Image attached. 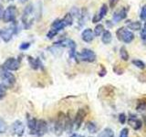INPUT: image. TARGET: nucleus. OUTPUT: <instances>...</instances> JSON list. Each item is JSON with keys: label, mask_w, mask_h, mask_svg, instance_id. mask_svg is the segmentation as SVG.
Instances as JSON below:
<instances>
[{"label": "nucleus", "mask_w": 146, "mask_h": 137, "mask_svg": "<svg viewBox=\"0 0 146 137\" xmlns=\"http://www.w3.org/2000/svg\"><path fill=\"white\" fill-rule=\"evenodd\" d=\"M27 126L29 128L30 134L36 136H42L47 132V122L44 120L30 119L27 122Z\"/></svg>", "instance_id": "1"}, {"label": "nucleus", "mask_w": 146, "mask_h": 137, "mask_svg": "<svg viewBox=\"0 0 146 137\" xmlns=\"http://www.w3.org/2000/svg\"><path fill=\"white\" fill-rule=\"evenodd\" d=\"M22 24L25 29H29L34 21V6L32 4L27 5L25 7L21 17Z\"/></svg>", "instance_id": "2"}, {"label": "nucleus", "mask_w": 146, "mask_h": 137, "mask_svg": "<svg viewBox=\"0 0 146 137\" xmlns=\"http://www.w3.org/2000/svg\"><path fill=\"white\" fill-rule=\"evenodd\" d=\"M116 35H117V39L122 41L123 43L129 44L131 43L132 40L134 39V35L131 31L126 29L125 27H120L119 29L116 31Z\"/></svg>", "instance_id": "3"}, {"label": "nucleus", "mask_w": 146, "mask_h": 137, "mask_svg": "<svg viewBox=\"0 0 146 137\" xmlns=\"http://www.w3.org/2000/svg\"><path fill=\"white\" fill-rule=\"evenodd\" d=\"M77 59L86 62H93L96 59V54L93 50L90 49H82L81 52L77 53Z\"/></svg>", "instance_id": "4"}, {"label": "nucleus", "mask_w": 146, "mask_h": 137, "mask_svg": "<svg viewBox=\"0 0 146 137\" xmlns=\"http://www.w3.org/2000/svg\"><path fill=\"white\" fill-rule=\"evenodd\" d=\"M20 67V61L15 58H9L7 59L5 63L3 64L2 68L6 70H17Z\"/></svg>", "instance_id": "5"}, {"label": "nucleus", "mask_w": 146, "mask_h": 137, "mask_svg": "<svg viewBox=\"0 0 146 137\" xmlns=\"http://www.w3.org/2000/svg\"><path fill=\"white\" fill-rule=\"evenodd\" d=\"M2 80H3V84L7 87V88H10L16 82V78L14 76L13 73H11L9 70H3V72L1 74Z\"/></svg>", "instance_id": "6"}, {"label": "nucleus", "mask_w": 146, "mask_h": 137, "mask_svg": "<svg viewBox=\"0 0 146 137\" xmlns=\"http://www.w3.org/2000/svg\"><path fill=\"white\" fill-rule=\"evenodd\" d=\"M16 16H17V8H16V7L9 6L6 9V10H5L3 20L6 23L13 22V21H15V19H16Z\"/></svg>", "instance_id": "7"}, {"label": "nucleus", "mask_w": 146, "mask_h": 137, "mask_svg": "<svg viewBox=\"0 0 146 137\" xmlns=\"http://www.w3.org/2000/svg\"><path fill=\"white\" fill-rule=\"evenodd\" d=\"M10 132L13 135H16L18 137H21L24 134L25 132V126L23 122L20 121H16L10 127Z\"/></svg>", "instance_id": "8"}, {"label": "nucleus", "mask_w": 146, "mask_h": 137, "mask_svg": "<svg viewBox=\"0 0 146 137\" xmlns=\"http://www.w3.org/2000/svg\"><path fill=\"white\" fill-rule=\"evenodd\" d=\"M66 122H67V118L64 115L63 113L59 114V116L58 118V121L55 124V132L58 135L61 134L63 131L66 129Z\"/></svg>", "instance_id": "9"}, {"label": "nucleus", "mask_w": 146, "mask_h": 137, "mask_svg": "<svg viewBox=\"0 0 146 137\" xmlns=\"http://www.w3.org/2000/svg\"><path fill=\"white\" fill-rule=\"evenodd\" d=\"M86 116V112L83 109H79V111L77 112L75 118H74V129L78 130L81 126L82 122L84 120V117Z\"/></svg>", "instance_id": "10"}, {"label": "nucleus", "mask_w": 146, "mask_h": 137, "mask_svg": "<svg viewBox=\"0 0 146 137\" xmlns=\"http://www.w3.org/2000/svg\"><path fill=\"white\" fill-rule=\"evenodd\" d=\"M14 35L12 29L10 27L8 29H0V38L2 39V40L4 42H9L11 39H12V36Z\"/></svg>", "instance_id": "11"}, {"label": "nucleus", "mask_w": 146, "mask_h": 137, "mask_svg": "<svg viewBox=\"0 0 146 137\" xmlns=\"http://www.w3.org/2000/svg\"><path fill=\"white\" fill-rule=\"evenodd\" d=\"M94 32L92 29H84L83 31H82V33H81V39L83 41H85V42L87 43H90L91 42V41L93 40L94 39Z\"/></svg>", "instance_id": "12"}, {"label": "nucleus", "mask_w": 146, "mask_h": 137, "mask_svg": "<svg viewBox=\"0 0 146 137\" xmlns=\"http://www.w3.org/2000/svg\"><path fill=\"white\" fill-rule=\"evenodd\" d=\"M66 27H67V25H66L65 21L63 20V18L62 19H56L51 24V29L57 31L58 33L59 31L63 30Z\"/></svg>", "instance_id": "13"}, {"label": "nucleus", "mask_w": 146, "mask_h": 137, "mask_svg": "<svg viewBox=\"0 0 146 137\" xmlns=\"http://www.w3.org/2000/svg\"><path fill=\"white\" fill-rule=\"evenodd\" d=\"M127 17V11L125 8H121L120 10L116 11L115 13L113 14V21L114 22H120L121 21L122 19H124Z\"/></svg>", "instance_id": "14"}, {"label": "nucleus", "mask_w": 146, "mask_h": 137, "mask_svg": "<svg viewBox=\"0 0 146 137\" xmlns=\"http://www.w3.org/2000/svg\"><path fill=\"white\" fill-rule=\"evenodd\" d=\"M29 62L30 64L31 68H34V70H38L39 68H43V65L39 59H34L32 57H29Z\"/></svg>", "instance_id": "15"}, {"label": "nucleus", "mask_w": 146, "mask_h": 137, "mask_svg": "<svg viewBox=\"0 0 146 137\" xmlns=\"http://www.w3.org/2000/svg\"><path fill=\"white\" fill-rule=\"evenodd\" d=\"M111 40H112V35L111 33V31L104 30L102 35V43L108 45V44L111 43Z\"/></svg>", "instance_id": "16"}, {"label": "nucleus", "mask_w": 146, "mask_h": 137, "mask_svg": "<svg viewBox=\"0 0 146 137\" xmlns=\"http://www.w3.org/2000/svg\"><path fill=\"white\" fill-rule=\"evenodd\" d=\"M120 57H121V59H122V61H129L130 55H129V53H128L127 49H126V48L124 47V46H122V47L120 49Z\"/></svg>", "instance_id": "17"}, {"label": "nucleus", "mask_w": 146, "mask_h": 137, "mask_svg": "<svg viewBox=\"0 0 146 137\" xmlns=\"http://www.w3.org/2000/svg\"><path fill=\"white\" fill-rule=\"evenodd\" d=\"M128 29L131 30H140L141 29V23L139 21L131 22L130 24H128Z\"/></svg>", "instance_id": "18"}, {"label": "nucleus", "mask_w": 146, "mask_h": 137, "mask_svg": "<svg viewBox=\"0 0 146 137\" xmlns=\"http://www.w3.org/2000/svg\"><path fill=\"white\" fill-rule=\"evenodd\" d=\"M135 117L136 116H133V118L132 117L130 118V119H131V120H133V122H131V126L133 127L134 130H139L141 127V125H143V122H141V121L140 120V119H137Z\"/></svg>", "instance_id": "19"}, {"label": "nucleus", "mask_w": 146, "mask_h": 137, "mask_svg": "<svg viewBox=\"0 0 146 137\" xmlns=\"http://www.w3.org/2000/svg\"><path fill=\"white\" fill-rule=\"evenodd\" d=\"M73 19H74V17L71 15L70 12L67 13L66 15H65V17H63V20L65 21L67 26H71L73 24Z\"/></svg>", "instance_id": "20"}, {"label": "nucleus", "mask_w": 146, "mask_h": 137, "mask_svg": "<svg viewBox=\"0 0 146 137\" xmlns=\"http://www.w3.org/2000/svg\"><path fill=\"white\" fill-rule=\"evenodd\" d=\"M100 137H114V132L111 129L106 128V129H104L102 132V134H100Z\"/></svg>", "instance_id": "21"}, {"label": "nucleus", "mask_w": 146, "mask_h": 137, "mask_svg": "<svg viewBox=\"0 0 146 137\" xmlns=\"http://www.w3.org/2000/svg\"><path fill=\"white\" fill-rule=\"evenodd\" d=\"M103 31H104V27L102 24H97V25H96V27H95L93 32H94L95 37H99L100 35H102Z\"/></svg>", "instance_id": "22"}, {"label": "nucleus", "mask_w": 146, "mask_h": 137, "mask_svg": "<svg viewBox=\"0 0 146 137\" xmlns=\"http://www.w3.org/2000/svg\"><path fill=\"white\" fill-rule=\"evenodd\" d=\"M131 62H132V64H133L135 67H137L138 68H141V70H144L145 67H146L145 63L143 61H140V59H133V61H132Z\"/></svg>", "instance_id": "23"}, {"label": "nucleus", "mask_w": 146, "mask_h": 137, "mask_svg": "<svg viewBox=\"0 0 146 137\" xmlns=\"http://www.w3.org/2000/svg\"><path fill=\"white\" fill-rule=\"evenodd\" d=\"M87 129H88L89 132H91V134H95V132H97V126H96L94 122H90L87 123Z\"/></svg>", "instance_id": "24"}, {"label": "nucleus", "mask_w": 146, "mask_h": 137, "mask_svg": "<svg viewBox=\"0 0 146 137\" xmlns=\"http://www.w3.org/2000/svg\"><path fill=\"white\" fill-rule=\"evenodd\" d=\"M107 13H108V6L106 4H103L102 7H100V13H99V15L102 17V18L107 15Z\"/></svg>", "instance_id": "25"}, {"label": "nucleus", "mask_w": 146, "mask_h": 137, "mask_svg": "<svg viewBox=\"0 0 146 137\" xmlns=\"http://www.w3.org/2000/svg\"><path fill=\"white\" fill-rule=\"evenodd\" d=\"M10 29H12L14 35H16V34L18 33V31H19V27H18V24H17V22L16 20L12 22V24L10 26Z\"/></svg>", "instance_id": "26"}, {"label": "nucleus", "mask_w": 146, "mask_h": 137, "mask_svg": "<svg viewBox=\"0 0 146 137\" xmlns=\"http://www.w3.org/2000/svg\"><path fill=\"white\" fill-rule=\"evenodd\" d=\"M7 124L2 118H0V134H5L7 132Z\"/></svg>", "instance_id": "27"}, {"label": "nucleus", "mask_w": 146, "mask_h": 137, "mask_svg": "<svg viewBox=\"0 0 146 137\" xmlns=\"http://www.w3.org/2000/svg\"><path fill=\"white\" fill-rule=\"evenodd\" d=\"M6 91H7V87L3 83L0 84V100H2L6 96Z\"/></svg>", "instance_id": "28"}, {"label": "nucleus", "mask_w": 146, "mask_h": 137, "mask_svg": "<svg viewBox=\"0 0 146 137\" xmlns=\"http://www.w3.org/2000/svg\"><path fill=\"white\" fill-rule=\"evenodd\" d=\"M70 14L73 16V17H76L78 18H80V15H81V13L80 11L79 10V8H77V7H73L71 9V11H70Z\"/></svg>", "instance_id": "29"}, {"label": "nucleus", "mask_w": 146, "mask_h": 137, "mask_svg": "<svg viewBox=\"0 0 146 137\" xmlns=\"http://www.w3.org/2000/svg\"><path fill=\"white\" fill-rule=\"evenodd\" d=\"M136 110L140 112H145L146 111V103L145 102H140L138 104V106H137Z\"/></svg>", "instance_id": "30"}, {"label": "nucleus", "mask_w": 146, "mask_h": 137, "mask_svg": "<svg viewBox=\"0 0 146 137\" xmlns=\"http://www.w3.org/2000/svg\"><path fill=\"white\" fill-rule=\"evenodd\" d=\"M31 46L30 42H22L19 46V49L24 51V50H27V49H29V47Z\"/></svg>", "instance_id": "31"}, {"label": "nucleus", "mask_w": 146, "mask_h": 137, "mask_svg": "<svg viewBox=\"0 0 146 137\" xmlns=\"http://www.w3.org/2000/svg\"><path fill=\"white\" fill-rule=\"evenodd\" d=\"M140 18L141 20H146V5L141 7V14H140Z\"/></svg>", "instance_id": "32"}, {"label": "nucleus", "mask_w": 146, "mask_h": 137, "mask_svg": "<svg viewBox=\"0 0 146 137\" xmlns=\"http://www.w3.org/2000/svg\"><path fill=\"white\" fill-rule=\"evenodd\" d=\"M141 39H143L144 43H146V22L143 26V29L141 30Z\"/></svg>", "instance_id": "33"}, {"label": "nucleus", "mask_w": 146, "mask_h": 137, "mask_svg": "<svg viewBox=\"0 0 146 137\" xmlns=\"http://www.w3.org/2000/svg\"><path fill=\"white\" fill-rule=\"evenodd\" d=\"M57 34H58V32H57V31H55V30H53V29H50V30L48 32L47 37H48V39H53L54 37L56 36Z\"/></svg>", "instance_id": "34"}, {"label": "nucleus", "mask_w": 146, "mask_h": 137, "mask_svg": "<svg viewBox=\"0 0 146 137\" xmlns=\"http://www.w3.org/2000/svg\"><path fill=\"white\" fill-rule=\"evenodd\" d=\"M128 135H129V130H128V128H123L121 131V134L119 137H128Z\"/></svg>", "instance_id": "35"}, {"label": "nucleus", "mask_w": 146, "mask_h": 137, "mask_svg": "<svg viewBox=\"0 0 146 137\" xmlns=\"http://www.w3.org/2000/svg\"><path fill=\"white\" fill-rule=\"evenodd\" d=\"M119 122H120L121 124H124L126 122V115L124 113H121L120 115H119Z\"/></svg>", "instance_id": "36"}, {"label": "nucleus", "mask_w": 146, "mask_h": 137, "mask_svg": "<svg viewBox=\"0 0 146 137\" xmlns=\"http://www.w3.org/2000/svg\"><path fill=\"white\" fill-rule=\"evenodd\" d=\"M102 19V17H100L99 14H96V15L92 18V23H98V22H100Z\"/></svg>", "instance_id": "37"}, {"label": "nucleus", "mask_w": 146, "mask_h": 137, "mask_svg": "<svg viewBox=\"0 0 146 137\" xmlns=\"http://www.w3.org/2000/svg\"><path fill=\"white\" fill-rule=\"evenodd\" d=\"M106 68H104V66H102V65H100V71L99 72V75L100 76V77H103V76H105L106 75Z\"/></svg>", "instance_id": "38"}, {"label": "nucleus", "mask_w": 146, "mask_h": 137, "mask_svg": "<svg viewBox=\"0 0 146 137\" xmlns=\"http://www.w3.org/2000/svg\"><path fill=\"white\" fill-rule=\"evenodd\" d=\"M118 3H119V0H110V7L114 8L117 6Z\"/></svg>", "instance_id": "39"}, {"label": "nucleus", "mask_w": 146, "mask_h": 137, "mask_svg": "<svg viewBox=\"0 0 146 137\" xmlns=\"http://www.w3.org/2000/svg\"><path fill=\"white\" fill-rule=\"evenodd\" d=\"M4 14H5V10H4V7L1 4H0V19H3L4 17Z\"/></svg>", "instance_id": "40"}, {"label": "nucleus", "mask_w": 146, "mask_h": 137, "mask_svg": "<svg viewBox=\"0 0 146 137\" xmlns=\"http://www.w3.org/2000/svg\"><path fill=\"white\" fill-rule=\"evenodd\" d=\"M110 22H111V21H106V24H107L110 27H113V24H112V23H110Z\"/></svg>", "instance_id": "41"}, {"label": "nucleus", "mask_w": 146, "mask_h": 137, "mask_svg": "<svg viewBox=\"0 0 146 137\" xmlns=\"http://www.w3.org/2000/svg\"><path fill=\"white\" fill-rule=\"evenodd\" d=\"M70 137H83V136H81V135L78 134H73Z\"/></svg>", "instance_id": "42"}, {"label": "nucleus", "mask_w": 146, "mask_h": 137, "mask_svg": "<svg viewBox=\"0 0 146 137\" xmlns=\"http://www.w3.org/2000/svg\"><path fill=\"white\" fill-rule=\"evenodd\" d=\"M18 2H19L20 4H24V3L27 2V0H18Z\"/></svg>", "instance_id": "43"}, {"label": "nucleus", "mask_w": 146, "mask_h": 137, "mask_svg": "<svg viewBox=\"0 0 146 137\" xmlns=\"http://www.w3.org/2000/svg\"><path fill=\"white\" fill-rule=\"evenodd\" d=\"M8 1H13V0H8Z\"/></svg>", "instance_id": "44"}]
</instances>
